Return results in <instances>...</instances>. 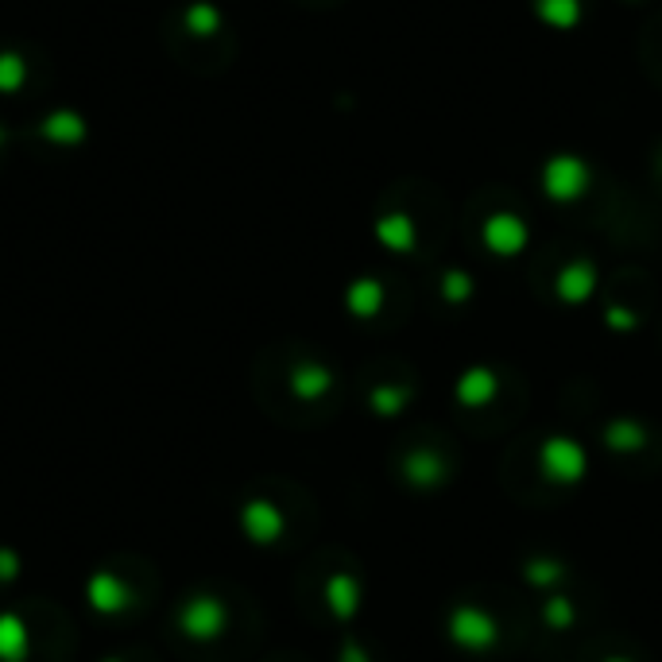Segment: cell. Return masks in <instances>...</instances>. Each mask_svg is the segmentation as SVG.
I'll list each match as a JSON object with an SVG mask.
<instances>
[{
  "mask_svg": "<svg viewBox=\"0 0 662 662\" xmlns=\"http://www.w3.org/2000/svg\"><path fill=\"white\" fill-rule=\"evenodd\" d=\"M547 190L554 198H577L585 190V163L574 155H558L547 163Z\"/></svg>",
  "mask_w": 662,
  "mask_h": 662,
  "instance_id": "obj_1",
  "label": "cell"
},
{
  "mask_svg": "<svg viewBox=\"0 0 662 662\" xmlns=\"http://www.w3.org/2000/svg\"><path fill=\"white\" fill-rule=\"evenodd\" d=\"M542 20H550L554 27H574L577 24V0H539Z\"/></svg>",
  "mask_w": 662,
  "mask_h": 662,
  "instance_id": "obj_2",
  "label": "cell"
}]
</instances>
